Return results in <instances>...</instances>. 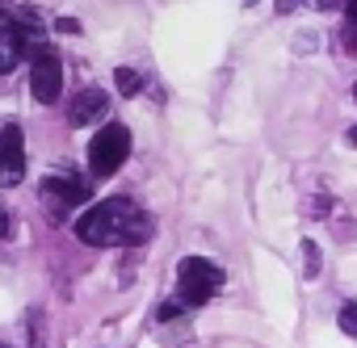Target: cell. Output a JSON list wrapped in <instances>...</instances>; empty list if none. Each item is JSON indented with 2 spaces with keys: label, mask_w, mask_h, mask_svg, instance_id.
<instances>
[{
  "label": "cell",
  "mask_w": 357,
  "mask_h": 348,
  "mask_svg": "<svg viewBox=\"0 0 357 348\" xmlns=\"http://www.w3.org/2000/svg\"><path fill=\"white\" fill-rule=\"evenodd\" d=\"M151 214L139 210L130 198H105L76 219V239L93 248H139L151 239Z\"/></svg>",
  "instance_id": "cell-1"
},
{
  "label": "cell",
  "mask_w": 357,
  "mask_h": 348,
  "mask_svg": "<svg viewBox=\"0 0 357 348\" xmlns=\"http://www.w3.org/2000/svg\"><path fill=\"white\" fill-rule=\"evenodd\" d=\"M223 290V269L206 256H185L176 264V298L185 306H206Z\"/></svg>",
  "instance_id": "cell-2"
},
{
  "label": "cell",
  "mask_w": 357,
  "mask_h": 348,
  "mask_svg": "<svg viewBox=\"0 0 357 348\" xmlns=\"http://www.w3.org/2000/svg\"><path fill=\"white\" fill-rule=\"evenodd\" d=\"M126 155H130V130L122 122H109L89 143V172L105 181V177H114V172L126 164Z\"/></svg>",
  "instance_id": "cell-3"
},
{
  "label": "cell",
  "mask_w": 357,
  "mask_h": 348,
  "mask_svg": "<svg viewBox=\"0 0 357 348\" xmlns=\"http://www.w3.org/2000/svg\"><path fill=\"white\" fill-rule=\"evenodd\" d=\"M30 93L38 105H55L59 93H63V63L55 51H34V63H30Z\"/></svg>",
  "instance_id": "cell-4"
},
{
  "label": "cell",
  "mask_w": 357,
  "mask_h": 348,
  "mask_svg": "<svg viewBox=\"0 0 357 348\" xmlns=\"http://www.w3.org/2000/svg\"><path fill=\"white\" fill-rule=\"evenodd\" d=\"M26 177V134L17 122H5L0 130V189H13Z\"/></svg>",
  "instance_id": "cell-5"
},
{
  "label": "cell",
  "mask_w": 357,
  "mask_h": 348,
  "mask_svg": "<svg viewBox=\"0 0 357 348\" xmlns=\"http://www.w3.org/2000/svg\"><path fill=\"white\" fill-rule=\"evenodd\" d=\"M43 202L55 219H63L72 206H84L89 202V185L76 181V177H47L43 181Z\"/></svg>",
  "instance_id": "cell-6"
},
{
  "label": "cell",
  "mask_w": 357,
  "mask_h": 348,
  "mask_svg": "<svg viewBox=\"0 0 357 348\" xmlns=\"http://www.w3.org/2000/svg\"><path fill=\"white\" fill-rule=\"evenodd\" d=\"M105 109H109V97H105L101 88H84V93H76V101L68 105V122H72V126H89V122L105 118Z\"/></svg>",
  "instance_id": "cell-7"
},
{
  "label": "cell",
  "mask_w": 357,
  "mask_h": 348,
  "mask_svg": "<svg viewBox=\"0 0 357 348\" xmlns=\"http://www.w3.org/2000/svg\"><path fill=\"white\" fill-rule=\"evenodd\" d=\"M22 47H26V38H22V26H13L9 17H0V76H9V72L17 68V59H22Z\"/></svg>",
  "instance_id": "cell-8"
},
{
  "label": "cell",
  "mask_w": 357,
  "mask_h": 348,
  "mask_svg": "<svg viewBox=\"0 0 357 348\" xmlns=\"http://www.w3.org/2000/svg\"><path fill=\"white\" fill-rule=\"evenodd\" d=\"M114 84H118V93H122V97H135V93L143 88V80H139V72H135V68H118V72H114Z\"/></svg>",
  "instance_id": "cell-9"
},
{
  "label": "cell",
  "mask_w": 357,
  "mask_h": 348,
  "mask_svg": "<svg viewBox=\"0 0 357 348\" xmlns=\"http://www.w3.org/2000/svg\"><path fill=\"white\" fill-rule=\"evenodd\" d=\"M303 273H307V281L319 277V244L315 239H303Z\"/></svg>",
  "instance_id": "cell-10"
},
{
  "label": "cell",
  "mask_w": 357,
  "mask_h": 348,
  "mask_svg": "<svg viewBox=\"0 0 357 348\" xmlns=\"http://www.w3.org/2000/svg\"><path fill=\"white\" fill-rule=\"evenodd\" d=\"M340 331L357 335V302H344V306H340Z\"/></svg>",
  "instance_id": "cell-11"
},
{
  "label": "cell",
  "mask_w": 357,
  "mask_h": 348,
  "mask_svg": "<svg viewBox=\"0 0 357 348\" xmlns=\"http://www.w3.org/2000/svg\"><path fill=\"white\" fill-rule=\"evenodd\" d=\"M181 310H190V306H185L181 298H176V302H164V306H160V323H168V319H176V315H181Z\"/></svg>",
  "instance_id": "cell-12"
},
{
  "label": "cell",
  "mask_w": 357,
  "mask_h": 348,
  "mask_svg": "<svg viewBox=\"0 0 357 348\" xmlns=\"http://www.w3.org/2000/svg\"><path fill=\"white\" fill-rule=\"evenodd\" d=\"M55 30H59V34H80V22H76V17H59Z\"/></svg>",
  "instance_id": "cell-13"
},
{
  "label": "cell",
  "mask_w": 357,
  "mask_h": 348,
  "mask_svg": "<svg viewBox=\"0 0 357 348\" xmlns=\"http://www.w3.org/2000/svg\"><path fill=\"white\" fill-rule=\"evenodd\" d=\"M344 51H349V55H357V26H349V30H344Z\"/></svg>",
  "instance_id": "cell-14"
},
{
  "label": "cell",
  "mask_w": 357,
  "mask_h": 348,
  "mask_svg": "<svg viewBox=\"0 0 357 348\" xmlns=\"http://www.w3.org/2000/svg\"><path fill=\"white\" fill-rule=\"evenodd\" d=\"M311 5H315L319 13H332V9H340V0H311Z\"/></svg>",
  "instance_id": "cell-15"
},
{
  "label": "cell",
  "mask_w": 357,
  "mask_h": 348,
  "mask_svg": "<svg viewBox=\"0 0 357 348\" xmlns=\"http://www.w3.org/2000/svg\"><path fill=\"white\" fill-rule=\"evenodd\" d=\"M9 235H13V223H9L5 210H0V239H9Z\"/></svg>",
  "instance_id": "cell-16"
},
{
  "label": "cell",
  "mask_w": 357,
  "mask_h": 348,
  "mask_svg": "<svg viewBox=\"0 0 357 348\" xmlns=\"http://www.w3.org/2000/svg\"><path fill=\"white\" fill-rule=\"evenodd\" d=\"M273 9H278V13H294V9H298V0H273Z\"/></svg>",
  "instance_id": "cell-17"
},
{
  "label": "cell",
  "mask_w": 357,
  "mask_h": 348,
  "mask_svg": "<svg viewBox=\"0 0 357 348\" xmlns=\"http://www.w3.org/2000/svg\"><path fill=\"white\" fill-rule=\"evenodd\" d=\"M344 17H349V26H357V0H344Z\"/></svg>",
  "instance_id": "cell-18"
},
{
  "label": "cell",
  "mask_w": 357,
  "mask_h": 348,
  "mask_svg": "<svg viewBox=\"0 0 357 348\" xmlns=\"http://www.w3.org/2000/svg\"><path fill=\"white\" fill-rule=\"evenodd\" d=\"M349 147H357V126H353V130H349Z\"/></svg>",
  "instance_id": "cell-19"
},
{
  "label": "cell",
  "mask_w": 357,
  "mask_h": 348,
  "mask_svg": "<svg viewBox=\"0 0 357 348\" xmlns=\"http://www.w3.org/2000/svg\"><path fill=\"white\" fill-rule=\"evenodd\" d=\"M353 97H357V84H353Z\"/></svg>",
  "instance_id": "cell-20"
},
{
  "label": "cell",
  "mask_w": 357,
  "mask_h": 348,
  "mask_svg": "<svg viewBox=\"0 0 357 348\" xmlns=\"http://www.w3.org/2000/svg\"><path fill=\"white\" fill-rule=\"evenodd\" d=\"M244 5H252V0H244Z\"/></svg>",
  "instance_id": "cell-21"
}]
</instances>
